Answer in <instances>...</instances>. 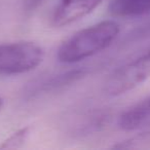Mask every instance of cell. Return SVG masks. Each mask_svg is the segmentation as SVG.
Returning <instances> with one entry per match:
<instances>
[{"instance_id": "obj_1", "label": "cell", "mask_w": 150, "mask_h": 150, "mask_svg": "<svg viewBox=\"0 0 150 150\" xmlns=\"http://www.w3.org/2000/svg\"><path fill=\"white\" fill-rule=\"evenodd\" d=\"M118 33L119 25L110 20L79 30L60 46L58 50L59 61L65 64H73L95 56L108 47Z\"/></svg>"}, {"instance_id": "obj_2", "label": "cell", "mask_w": 150, "mask_h": 150, "mask_svg": "<svg viewBox=\"0 0 150 150\" xmlns=\"http://www.w3.org/2000/svg\"><path fill=\"white\" fill-rule=\"evenodd\" d=\"M44 59V50L32 41L0 44V75L23 74L36 69Z\"/></svg>"}, {"instance_id": "obj_3", "label": "cell", "mask_w": 150, "mask_h": 150, "mask_svg": "<svg viewBox=\"0 0 150 150\" xmlns=\"http://www.w3.org/2000/svg\"><path fill=\"white\" fill-rule=\"evenodd\" d=\"M102 0H59L52 16L56 27L68 26L86 17L100 5Z\"/></svg>"}, {"instance_id": "obj_4", "label": "cell", "mask_w": 150, "mask_h": 150, "mask_svg": "<svg viewBox=\"0 0 150 150\" xmlns=\"http://www.w3.org/2000/svg\"><path fill=\"white\" fill-rule=\"evenodd\" d=\"M150 122V95L125 110L118 117V127L122 131L139 129Z\"/></svg>"}, {"instance_id": "obj_5", "label": "cell", "mask_w": 150, "mask_h": 150, "mask_svg": "<svg viewBox=\"0 0 150 150\" xmlns=\"http://www.w3.org/2000/svg\"><path fill=\"white\" fill-rule=\"evenodd\" d=\"M109 13L115 18H134L150 13V0H112Z\"/></svg>"}, {"instance_id": "obj_6", "label": "cell", "mask_w": 150, "mask_h": 150, "mask_svg": "<svg viewBox=\"0 0 150 150\" xmlns=\"http://www.w3.org/2000/svg\"><path fill=\"white\" fill-rule=\"evenodd\" d=\"M123 72L129 80L136 86L143 83L150 77V50L142 54L135 60L122 65Z\"/></svg>"}, {"instance_id": "obj_7", "label": "cell", "mask_w": 150, "mask_h": 150, "mask_svg": "<svg viewBox=\"0 0 150 150\" xmlns=\"http://www.w3.org/2000/svg\"><path fill=\"white\" fill-rule=\"evenodd\" d=\"M142 131L137 135L121 141L112 146L115 149L149 150L150 149V122L141 127Z\"/></svg>"}, {"instance_id": "obj_8", "label": "cell", "mask_w": 150, "mask_h": 150, "mask_svg": "<svg viewBox=\"0 0 150 150\" xmlns=\"http://www.w3.org/2000/svg\"><path fill=\"white\" fill-rule=\"evenodd\" d=\"M31 134V127H24L11 134L0 145V149H18L24 146Z\"/></svg>"}, {"instance_id": "obj_9", "label": "cell", "mask_w": 150, "mask_h": 150, "mask_svg": "<svg viewBox=\"0 0 150 150\" xmlns=\"http://www.w3.org/2000/svg\"><path fill=\"white\" fill-rule=\"evenodd\" d=\"M2 107H3V99L0 97V110L2 109Z\"/></svg>"}]
</instances>
